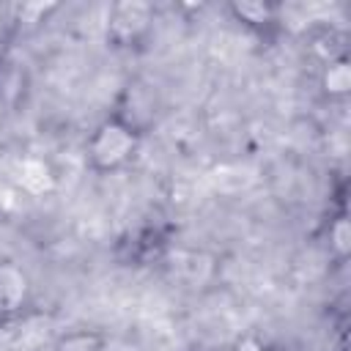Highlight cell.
Wrapping results in <instances>:
<instances>
[{
	"label": "cell",
	"mask_w": 351,
	"mask_h": 351,
	"mask_svg": "<svg viewBox=\"0 0 351 351\" xmlns=\"http://www.w3.org/2000/svg\"><path fill=\"white\" fill-rule=\"evenodd\" d=\"M332 239H335V247H337L340 252H346V250H348V244H351V228H348V222H346V219H340V222L335 225Z\"/></svg>",
	"instance_id": "9"
},
{
	"label": "cell",
	"mask_w": 351,
	"mask_h": 351,
	"mask_svg": "<svg viewBox=\"0 0 351 351\" xmlns=\"http://www.w3.org/2000/svg\"><path fill=\"white\" fill-rule=\"evenodd\" d=\"M49 335V324L44 318H30L19 332V346H38Z\"/></svg>",
	"instance_id": "7"
},
{
	"label": "cell",
	"mask_w": 351,
	"mask_h": 351,
	"mask_svg": "<svg viewBox=\"0 0 351 351\" xmlns=\"http://www.w3.org/2000/svg\"><path fill=\"white\" fill-rule=\"evenodd\" d=\"M247 184H250V176L241 167H222V170H217V186L225 189V192H236V189H241Z\"/></svg>",
	"instance_id": "5"
},
{
	"label": "cell",
	"mask_w": 351,
	"mask_h": 351,
	"mask_svg": "<svg viewBox=\"0 0 351 351\" xmlns=\"http://www.w3.org/2000/svg\"><path fill=\"white\" fill-rule=\"evenodd\" d=\"M236 11H239L241 16H247L250 22H263V19L269 16V8L261 5V3H239Z\"/></svg>",
	"instance_id": "8"
},
{
	"label": "cell",
	"mask_w": 351,
	"mask_h": 351,
	"mask_svg": "<svg viewBox=\"0 0 351 351\" xmlns=\"http://www.w3.org/2000/svg\"><path fill=\"white\" fill-rule=\"evenodd\" d=\"M129 151H132V134L118 123L104 126L93 143V154L101 165H118L121 159H126Z\"/></svg>",
	"instance_id": "1"
},
{
	"label": "cell",
	"mask_w": 351,
	"mask_h": 351,
	"mask_svg": "<svg viewBox=\"0 0 351 351\" xmlns=\"http://www.w3.org/2000/svg\"><path fill=\"white\" fill-rule=\"evenodd\" d=\"M239 351H258V343H252V340H244V343L239 346Z\"/></svg>",
	"instance_id": "10"
},
{
	"label": "cell",
	"mask_w": 351,
	"mask_h": 351,
	"mask_svg": "<svg viewBox=\"0 0 351 351\" xmlns=\"http://www.w3.org/2000/svg\"><path fill=\"white\" fill-rule=\"evenodd\" d=\"M326 90L329 93H346L351 88V69L348 63H335L329 71H326Z\"/></svg>",
	"instance_id": "6"
},
{
	"label": "cell",
	"mask_w": 351,
	"mask_h": 351,
	"mask_svg": "<svg viewBox=\"0 0 351 351\" xmlns=\"http://www.w3.org/2000/svg\"><path fill=\"white\" fill-rule=\"evenodd\" d=\"M22 296H25V277L16 269L3 266L0 269V310L16 307Z\"/></svg>",
	"instance_id": "3"
},
{
	"label": "cell",
	"mask_w": 351,
	"mask_h": 351,
	"mask_svg": "<svg viewBox=\"0 0 351 351\" xmlns=\"http://www.w3.org/2000/svg\"><path fill=\"white\" fill-rule=\"evenodd\" d=\"M19 181L27 192L33 195H44L52 189V176H49V167L41 162V159H25L19 165Z\"/></svg>",
	"instance_id": "2"
},
{
	"label": "cell",
	"mask_w": 351,
	"mask_h": 351,
	"mask_svg": "<svg viewBox=\"0 0 351 351\" xmlns=\"http://www.w3.org/2000/svg\"><path fill=\"white\" fill-rule=\"evenodd\" d=\"M145 16H148V5L145 3H121L115 8V19L112 22H115V27L137 30V27H143Z\"/></svg>",
	"instance_id": "4"
}]
</instances>
